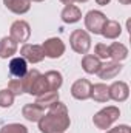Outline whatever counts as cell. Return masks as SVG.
Instances as JSON below:
<instances>
[{
	"instance_id": "6da1fadb",
	"label": "cell",
	"mask_w": 131,
	"mask_h": 133,
	"mask_svg": "<svg viewBox=\"0 0 131 133\" xmlns=\"http://www.w3.org/2000/svg\"><path fill=\"white\" fill-rule=\"evenodd\" d=\"M69 125H71V119H69L68 108L60 101L48 107V111L39 121L40 133H65L69 129Z\"/></svg>"
},
{
	"instance_id": "7a4b0ae2",
	"label": "cell",
	"mask_w": 131,
	"mask_h": 133,
	"mask_svg": "<svg viewBox=\"0 0 131 133\" xmlns=\"http://www.w3.org/2000/svg\"><path fill=\"white\" fill-rule=\"evenodd\" d=\"M23 84H25V93H28L31 96H40L45 91H49L46 81H45L43 74H40L39 70H30L23 76Z\"/></svg>"
},
{
	"instance_id": "3957f363",
	"label": "cell",
	"mask_w": 131,
	"mask_h": 133,
	"mask_svg": "<svg viewBox=\"0 0 131 133\" xmlns=\"http://www.w3.org/2000/svg\"><path fill=\"white\" fill-rule=\"evenodd\" d=\"M119 116H120V110L117 107H114V105H108V107L99 110L93 116V122H94V125L97 129L106 130L119 119Z\"/></svg>"
},
{
	"instance_id": "277c9868",
	"label": "cell",
	"mask_w": 131,
	"mask_h": 133,
	"mask_svg": "<svg viewBox=\"0 0 131 133\" xmlns=\"http://www.w3.org/2000/svg\"><path fill=\"white\" fill-rule=\"evenodd\" d=\"M69 45L72 51L79 54H88L91 48V36L85 30H74L69 36Z\"/></svg>"
},
{
	"instance_id": "5b68a950",
	"label": "cell",
	"mask_w": 131,
	"mask_h": 133,
	"mask_svg": "<svg viewBox=\"0 0 131 133\" xmlns=\"http://www.w3.org/2000/svg\"><path fill=\"white\" fill-rule=\"evenodd\" d=\"M9 37L16 43H26L31 37V26L25 20H16L12 22L9 28Z\"/></svg>"
},
{
	"instance_id": "8992f818",
	"label": "cell",
	"mask_w": 131,
	"mask_h": 133,
	"mask_svg": "<svg viewBox=\"0 0 131 133\" xmlns=\"http://www.w3.org/2000/svg\"><path fill=\"white\" fill-rule=\"evenodd\" d=\"M106 20H108L106 16H105L102 11L91 9V11H88L86 16H85V28L93 34H100Z\"/></svg>"
},
{
	"instance_id": "52a82bcc",
	"label": "cell",
	"mask_w": 131,
	"mask_h": 133,
	"mask_svg": "<svg viewBox=\"0 0 131 133\" xmlns=\"http://www.w3.org/2000/svg\"><path fill=\"white\" fill-rule=\"evenodd\" d=\"M42 48H43L45 57H49V59H59V57H62L65 54V50H66L65 43L59 37H49V39H46L42 43Z\"/></svg>"
},
{
	"instance_id": "ba28073f",
	"label": "cell",
	"mask_w": 131,
	"mask_h": 133,
	"mask_svg": "<svg viewBox=\"0 0 131 133\" xmlns=\"http://www.w3.org/2000/svg\"><path fill=\"white\" fill-rule=\"evenodd\" d=\"M20 56L30 64H39L45 59L42 45H35V43H23V46L20 48Z\"/></svg>"
},
{
	"instance_id": "9c48e42d",
	"label": "cell",
	"mask_w": 131,
	"mask_h": 133,
	"mask_svg": "<svg viewBox=\"0 0 131 133\" xmlns=\"http://www.w3.org/2000/svg\"><path fill=\"white\" fill-rule=\"evenodd\" d=\"M91 87L93 84L88 79H77L72 85H71V96L77 101H86L91 96Z\"/></svg>"
},
{
	"instance_id": "30bf717a",
	"label": "cell",
	"mask_w": 131,
	"mask_h": 133,
	"mask_svg": "<svg viewBox=\"0 0 131 133\" xmlns=\"http://www.w3.org/2000/svg\"><path fill=\"white\" fill-rule=\"evenodd\" d=\"M108 90H110V99L116 101V102H125L128 99V96H130V87L123 81L113 82L108 87Z\"/></svg>"
},
{
	"instance_id": "8fae6325",
	"label": "cell",
	"mask_w": 131,
	"mask_h": 133,
	"mask_svg": "<svg viewBox=\"0 0 131 133\" xmlns=\"http://www.w3.org/2000/svg\"><path fill=\"white\" fill-rule=\"evenodd\" d=\"M122 64L120 62H114V61H111V62H105V64H102L100 65V70L97 71L99 77L100 79H103V81H108V79H114L120 71H122Z\"/></svg>"
},
{
	"instance_id": "7c38bea8",
	"label": "cell",
	"mask_w": 131,
	"mask_h": 133,
	"mask_svg": "<svg viewBox=\"0 0 131 133\" xmlns=\"http://www.w3.org/2000/svg\"><path fill=\"white\" fill-rule=\"evenodd\" d=\"M22 115H23V118L26 119V121H30V122H39L40 121V118L45 115V108L43 107H40L39 104H26V105H23V108H22Z\"/></svg>"
},
{
	"instance_id": "4fadbf2b",
	"label": "cell",
	"mask_w": 131,
	"mask_h": 133,
	"mask_svg": "<svg viewBox=\"0 0 131 133\" xmlns=\"http://www.w3.org/2000/svg\"><path fill=\"white\" fill-rule=\"evenodd\" d=\"M60 19L63 23H77L82 19V11L76 5H65L60 12Z\"/></svg>"
},
{
	"instance_id": "5bb4252c",
	"label": "cell",
	"mask_w": 131,
	"mask_h": 133,
	"mask_svg": "<svg viewBox=\"0 0 131 133\" xmlns=\"http://www.w3.org/2000/svg\"><path fill=\"white\" fill-rule=\"evenodd\" d=\"M3 5L14 14L22 16L26 14L31 9V2L30 0H3Z\"/></svg>"
},
{
	"instance_id": "9a60e30c",
	"label": "cell",
	"mask_w": 131,
	"mask_h": 133,
	"mask_svg": "<svg viewBox=\"0 0 131 133\" xmlns=\"http://www.w3.org/2000/svg\"><path fill=\"white\" fill-rule=\"evenodd\" d=\"M45 81H46V85H48V90L49 91H57L62 84H63V76L60 71H56V70H49L43 74Z\"/></svg>"
},
{
	"instance_id": "2e32d148",
	"label": "cell",
	"mask_w": 131,
	"mask_h": 133,
	"mask_svg": "<svg viewBox=\"0 0 131 133\" xmlns=\"http://www.w3.org/2000/svg\"><path fill=\"white\" fill-rule=\"evenodd\" d=\"M9 73L14 77H23L28 73V62L20 56V57H12L9 62Z\"/></svg>"
},
{
	"instance_id": "e0dca14e",
	"label": "cell",
	"mask_w": 131,
	"mask_h": 133,
	"mask_svg": "<svg viewBox=\"0 0 131 133\" xmlns=\"http://www.w3.org/2000/svg\"><path fill=\"white\" fill-rule=\"evenodd\" d=\"M102 61L96 57L94 54H83L82 57V68L86 74H97V71L100 70Z\"/></svg>"
},
{
	"instance_id": "ac0fdd59",
	"label": "cell",
	"mask_w": 131,
	"mask_h": 133,
	"mask_svg": "<svg viewBox=\"0 0 131 133\" xmlns=\"http://www.w3.org/2000/svg\"><path fill=\"white\" fill-rule=\"evenodd\" d=\"M100 34H102L105 39L114 40V39H117V37L122 34V26H120V23H119L117 20H106Z\"/></svg>"
},
{
	"instance_id": "d6986e66",
	"label": "cell",
	"mask_w": 131,
	"mask_h": 133,
	"mask_svg": "<svg viewBox=\"0 0 131 133\" xmlns=\"http://www.w3.org/2000/svg\"><path fill=\"white\" fill-rule=\"evenodd\" d=\"M108 48H110V57L114 62H122L128 57V48L120 42H113L111 45H108Z\"/></svg>"
},
{
	"instance_id": "ffe728a7",
	"label": "cell",
	"mask_w": 131,
	"mask_h": 133,
	"mask_svg": "<svg viewBox=\"0 0 131 133\" xmlns=\"http://www.w3.org/2000/svg\"><path fill=\"white\" fill-rule=\"evenodd\" d=\"M91 99H94L96 102H108L110 101V90H108V85L100 82V84H94L91 87Z\"/></svg>"
},
{
	"instance_id": "44dd1931",
	"label": "cell",
	"mask_w": 131,
	"mask_h": 133,
	"mask_svg": "<svg viewBox=\"0 0 131 133\" xmlns=\"http://www.w3.org/2000/svg\"><path fill=\"white\" fill-rule=\"evenodd\" d=\"M16 53H17V43L11 37H3L0 40V57L8 59V57H12Z\"/></svg>"
},
{
	"instance_id": "7402d4cb",
	"label": "cell",
	"mask_w": 131,
	"mask_h": 133,
	"mask_svg": "<svg viewBox=\"0 0 131 133\" xmlns=\"http://www.w3.org/2000/svg\"><path fill=\"white\" fill-rule=\"evenodd\" d=\"M59 101V91H45L40 96H35V104H39L43 108L51 107L54 102Z\"/></svg>"
},
{
	"instance_id": "603a6c76",
	"label": "cell",
	"mask_w": 131,
	"mask_h": 133,
	"mask_svg": "<svg viewBox=\"0 0 131 133\" xmlns=\"http://www.w3.org/2000/svg\"><path fill=\"white\" fill-rule=\"evenodd\" d=\"M8 90L14 95V96H20L25 93V84H23V77H14L8 82Z\"/></svg>"
},
{
	"instance_id": "cb8c5ba5",
	"label": "cell",
	"mask_w": 131,
	"mask_h": 133,
	"mask_svg": "<svg viewBox=\"0 0 131 133\" xmlns=\"http://www.w3.org/2000/svg\"><path fill=\"white\" fill-rule=\"evenodd\" d=\"M14 98H16V96H14L8 88L0 90V107H2V108H9V107H12Z\"/></svg>"
},
{
	"instance_id": "d4e9b609",
	"label": "cell",
	"mask_w": 131,
	"mask_h": 133,
	"mask_svg": "<svg viewBox=\"0 0 131 133\" xmlns=\"http://www.w3.org/2000/svg\"><path fill=\"white\" fill-rule=\"evenodd\" d=\"M0 133H28V129L23 124L19 122H12V124H6L0 129Z\"/></svg>"
},
{
	"instance_id": "484cf974",
	"label": "cell",
	"mask_w": 131,
	"mask_h": 133,
	"mask_svg": "<svg viewBox=\"0 0 131 133\" xmlns=\"http://www.w3.org/2000/svg\"><path fill=\"white\" fill-rule=\"evenodd\" d=\"M94 56L99 57L100 61L102 59H110V48H108V45L106 43H97L96 46H94Z\"/></svg>"
},
{
	"instance_id": "4316f807",
	"label": "cell",
	"mask_w": 131,
	"mask_h": 133,
	"mask_svg": "<svg viewBox=\"0 0 131 133\" xmlns=\"http://www.w3.org/2000/svg\"><path fill=\"white\" fill-rule=\"evenodd\" d=\"M106 133H131V129L127 124H120V125H117L114 129H110Z\"/></svg>"
},
{
	"instance_id": "83f0119b",
	"label": "cell",
	"mask_w": 131,
	"mask_h": 133,
	"mask_svg": "<svg viewBox=\"0 0 131 133\" xmlns=\"http://www.w3.org/2000/svg\"><path fill=\"white\" fill-rule=\"evenodd\" d=\"M110 2H111V0H96V3H97V5H100V6H106Z\"/></svg>"
},
{
	"instance_id": "f1b7e54d",
	"label": "cell",
	"mask_w": 131,
	"mask_h": 133,
	"mask_svg": "<svg viewBox=\"0 0 131 133\" xmlns=\"http://www.w3.org/2000/svg\"><path fill=\"white\" fill-rule=\"evenodd\" d=\"M60 2H62L63 5H74V2H76V0H60Z\"/></svg>"
},
{
	"instance_id": "f546056e",
	"label": "cell",
	"mask_w": 131,
	"mask_h": 133,
	"mask_svg": "<svg viewBox=\"0 0 131 133\" xmlns=\"http://www.w3.org/2000/svg\"><path fill=\"white\" fill-rule=\"evenodd\" d=\"M119 3H120V5H130L131 0H119Z\"/></svg>"
},
{
	"instance_id": "4dcf8cb0",
	"label": "cell",
	"mask_w": 131,
	"mask_h": 133,
	"mask_svg": "<svg viewBox=\"0 0 131 133\" xmlns=\"http://www.w3.org/2000/svg\"><path fill=\"white\" fill-rule=\"evenodd\" d=\"M76 2H79V3H86L88 0H76Z\"/></svg>"
},
{
	"instance_id": "1f68e13d",
	"label": "cell",
	"mask_w": 131,
	"mask_h": 133,
	"mask_svg": "<svg viewBox=\"0 0 131 133\" xmlns=\"http://www.w3.org/2000/svg\"><path fill=\"white\" fill-rule=\"evenodd\" d=\"M30 2H35V3H40V2H45V0H30Z\"/></svg>"
}]
</instances>
